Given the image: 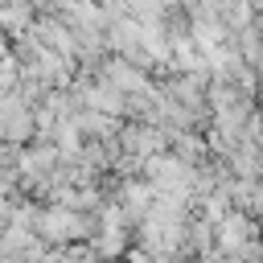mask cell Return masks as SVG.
<instances>
[{
    "label": "cell",
    "instance_id": "1",
    "mask_svg": "<svg viewBox=\"0 0 263 263\" xmlns=\"http://www.w3.org/2000/svg\"><path fill=\"white\" fill-rule=\"evenodd\" d=\"M45 234H49V238H70V234H78V218L53 210V214L45 218Z\"/></svg>",
    "mask_w": 263,
    "mask_h": 263
}]
</instances>
